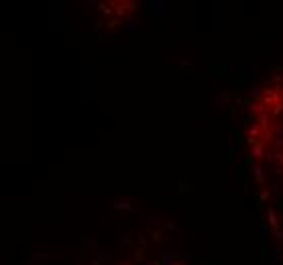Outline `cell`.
<instances>
[{"label": "cell", "mask_w": 283, "mask_h": 265, "mask_svg": "<svg viewBox=\"0 0 283 265\" xmlns=\"http://www.w3.org/2000/svg\"><path fill=\"white\" fill-rule=\"evenodd\" d=\"M267 155H269V153H265V143H255L253 145V157H257V159H263V157H265L267 159Z\"/></svg>", "instance_id": "6da1fadb"}, {"label": "cell", "mask_w": 283, "mask_h": 265, "mask_svg": "<svg viewBox=\"0 0 283 265\" xmlns=\"http://www.w3.org/2000/svg\"><path fill=\"white\" fill-rule=\"evenodd\" d=\"M271 122V116H269V112H265V114H261L259 116V125H261V129L263 130H267V125Z\"/></svg>", "instance_id": "7a4b0ae2"}, {"label": "cell", "mask_w": 283, "mask_h": 265, "mask_svg": "<svg viewBox=\"0 0 283 265\" xmlns=\"http://www.w3.org/2000/svg\"><path fill=\"white\" fill-rule=\"evenodd\" d=\"M267 214H269V224H271V228H277V224H279V222H277V218H275V210L273 208H269V212H267Z\"/></svg>", "instance_id": "3957f363"}, {"label": "cell", "mask_w": 283, "mask_h": 265, "mask_svg": "<svg viewBox=\"0 0 283 265\" xmlns=\"http://www.w3.org/2000/svg\"><path fill=\"white\" fill-rule=\"evenodd\" d=\"M116 210H133V206L129 204V202H118V204H114Z\"/></svg>", "instance_id": "8992f818"}, {"label": "cell", "mask_w": 283, "mask_h": 265, "mask_svg": "<svg viewBox=\"0 0 283 265\" xmlns=\"http://www.w3.org/2000/svg\"><path fill=\"white\" fill-rule=\"evenodd\" d=\"M251 110H253V112H259V114H265V104H263V102L251 104Z\"/></svg>", "instance_id": "277c9868"}, {"label": "cell", "mask_w": 283, "mask_h": 265, "mask_svg": "<svg viewBox=\"0 0 283 265\" xmlns=\"http://www.w3.org/2000/svg\"><path fill=\"white\" fill-rule=\"evenodd\" d=\"M267 198H269V190H265V192H263V194H261V202H265Z\"/></svg>", "instance_id": "ba28073f"}, {"label": "cell", "mask_w": 283, "mask_h": 265, "mask_svg": "<svg viewBox=\"0 0 283 265\" xmlns=\"http://www.w3.org/2000/svg\"><path fill=\"white\" fill-rule=\"evenodd\" d=\"M271 112H273L275 116H277V114H281V112H283V104H281V102H279V104H275V108L271 110Z\"/></svg>", "instance_id": "52a82bcc"}, {"label": "cell", "mask_w": 283, "mask_h": 265, "mask_svg": "<svg viewBox=\"0 0 283 265\" xmlns=\"http://www.w3.org/2000/svg\"><path fill=\"white\" fill-rule=\"evenodd\" d=\"M255 178H257V184H263V182H265V174H263V169H261V167H255Z\"/></svg>", "instance_id": "5b68a950"}, {"label": "cell", "mask_w": 283, "mask_h": 265, "mask_svg": "<svg viewBox=\"0 0 283 265\" xmlns=\"http://www.w3.org/2000/svg\"><path fill=\"white\" fill-rule=\"evenodd\" d=\"M218 100H220V102H224V104H226V102H228V96H226V94H222V96H220V98H218Z\"/></svg>", "instance_id": "9c48e42d"}]
</instances>
